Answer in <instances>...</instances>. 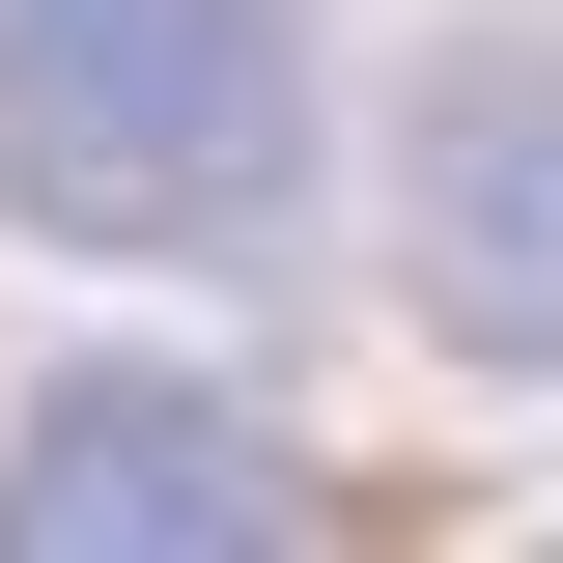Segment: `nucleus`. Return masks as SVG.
<instances>
[{
    "label": "nucleus",
    "instance_id": "f03ea898",
    "mask_svg": "<svg viewBox=\"0 0 563 563\" xmlns=\"http://www.w3.org/2000/svg\"><path fill=\"white\" fill-rule=\"evenodd\" d=\"M0 563H282V451L198 366H85L0 451Z\"/></svg>",
    "mask_w": 563,
    "mask_h": 563
},
{
    "label": "nucleus",
    "instance_id": "7ed1b4c3",
    "mask_svg": "<svg viewBox=\"0 0 563 563\" xmlns=\"http://www.w3.org/2000/svg\"><path fill=\"white\" fill-rule=\"evenodd\" d=\"M422 310L563 366V57H451L422 85Z\"/></svg>",
    "mask_w": 563,
    "mask_h": 563
},
{
    "label": "nucleus",
    "instance_id": "f257e3e1",
    "mask_svg": "<svg viewBox=\"0 0 563 563\" xmlns=\"http://www.w3.org/2000/svg\"><path fill=\"white\" fill-rule=\"evenodd\" d=\"M0 169L85 254H254L310 169V29L282 0H0Z\"/></svg>",
    "mask_w": 563,
    "mask_h": 563
}]
</instances>
